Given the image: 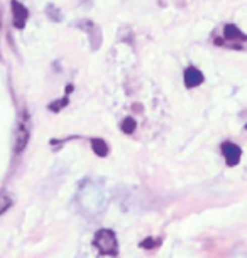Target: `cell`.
<instances>
[{
    "mask_svg": "<svg viewBox=\"0 0 247 258\" xmlns=\"http://www.w3.org/2000/svg\"><path fill=\"white\" fill-rule=\"evenodd\" d=\"M95 245L98 250L105 255H115L117 253V240H115L114 231L110 230H100L95 235Z\"/></svg>",
    "mask_w": 247,
    "mask_h": 258,
    "instance_id": "cell-1",
    "label": "cell"
},
{
    "mask_svg": "<svg viewBox=\"0 0 247 258\" xmlns=\"http://www.w3.org/2000/svg\"><path fill=\"white\" fill-rule=\"evenodd\" d=\"M29 137H31V130H29V125H27V116L24 115L16 130V154H21L22 150L26 149Z\"/></svg>",
    "mask_w": 247,
    "mask_h": 258,
    "instance_id": "cell-2",
    "label": "cell"
},
{
    "mask_svg": "<svg viewBox=\"0 0 247 258\" xmlns=\"http://www.w3.org/2000/svg\"><path fill=\"white\" fill-rule=\"evenodd\" d=\"M222 154L225 157V162L229 167H234L240 162V157H242V150L239 145L232 144V142H224L222 144Z\"/></svg>",
    "mask_w": 247,
    "mask_h": 258,
    "instance_id": "cell-3",
    "label": "cell"
},
{
    "mask_svg": "<svg viewBox=\"0 0 247 258\" xmlns=\"http://www.w3.org/2000/svg\"><path fill=\"white\" fill-rule=\"evenodd\" d=\"M11 6H12L14 26H16L17 29H24V27H26L27 19H29V11L22 6L21 2H17V0H12Z\"/></svg>",
    "mask_w": 247,
    "mask_h": 258,
    "instance_id": "cell-4",
    "label": "cell"
},
{
    "mask_svg": "<svg viewBox=\"0 0 247 258\" xmlns=\"http://www.w3.org/2000/svg\"><path fill=\"white\" fill-rule=\"evenodd\" d=\"M185 86L186 88H196V86H200L203 81H205V76H203V73L198 70L195 66H190L185 70Z\"/></svg>",
    "mask_w": 247,
    "mask_h": 258,
    "instance_id": "cell-5",
    "label": "cell"
},
{
    "mask_svg": "<svg viewBox=\"0 0 247 258\" xmlns=\"http://www.w3.org/2000/svg\"><path fill=\"white\" fill-rule=\"evenodd\" d=\"M224 39L227 42H230V44H235V42H247V36L239 27L234 26V24H227L224 27Z\"/></svg>",
    "mask_w": 247,
    "mask_h": 258,
    "instance_id": "cell-6",
    "label": "cell"
},
{
    "mask_svg": "<svg viewBox=\"0 0 247 258\" xmlns=\"http://www.w3.org/2000/svg\"><path fill=\"white\" fill-rule=\"evenodd\" d=\"M91 149L98 157H105L109 154V145L104 139H93L91 140Z\"/></svg>",
    "mask_w": 247,
    "mask_h": 258,
    "instance_id": "cell-7",
    "label": "cell"
},
{
    "mask_svg": "<svg viewBox=\"0 0 247 258\" xmlns=\"http://www.w3.org/2000/svg\"><path fill=\"white\" fill-rule=\"evenodd\" d=\"M135 126H137V121H135L132 116H125L122 125H120V128H122L124 134H132L135 130Z\"/></svg>",
    "mask_w": 247,
    "mask_h": 258,
    "instance_id": "cell-8",
    "label": "cell"
},
{
    "mask_svg": "<svg viewBox=\"0 0 247 258\" xmlns=\"http://www.w3.org/2000/svg\"><path fill=\"white\" fill-rule=\"evenodd\" d=\"M12 206V198L7 192H0V214L6 213Z\"/></svg>",
    "mask_w": 247,
    "mask_h": 258,
    "instance_id": "cell-9",
    "label": "cell"
},
{
    "mask_svg": "<svg viewBox=\"0 0 247 258\" xmlns=\"http://www.w3.org/2000/svg\"><path fill=\"white\" fill-rule=\"evenodd\" d=\"M68 103H70V100L65 96V98H61L60 101H53V103H50L47 105V108H50L51 111H55V113H58V111H61Z\"/></svg>",
    "mask_w": 247,
    "mask_h": 258,
    "instance_id": "cell-10",
    "label": "cell"
},
{
    "mask_svg": "<svg viewBox=\"0 0 247 258\" xmlns=\"http://www.w3.org/2000/svg\"><path fill=\"white\" fill-rule=\"evenodd\" d=\"M158 245H159V241L153 240V238H146V240L140 241V248H146V250H151V248L158 246Z\"/></svg>",
    "mask_w": 247,
    "mask_h": 258,
    "instance_id": "cell-11",
    "label": "cell"
},
{
    "mask_svg": "<svg viewBox=\"0 0 247 258\" xmlns=\"http://www.w3.org/2000/svg\"><path fill=\"white\" fill-rule=\"evenodd\" d=\"M0 27H2V19H0Z\"/></svg>",
    "mask_w": 247,
    "mask_h": 258,
    "instance_id": "cell-12",
    "label": "cell"
},
{
    "mask_svg": "<svg viewBox=\"0 0 247 258\" xmlns=\"http://www.w3.org/2000/svg\"><path fill=\"white\" fill-rule=\"evenodd\" d=\"M245 130H247V125H245Z\"/></svg>",
    "mask_w": 247,
    "mask_h": 258,
    "instance_id": "cell-13",
    "label": "cell"
}]
</instances>
